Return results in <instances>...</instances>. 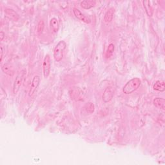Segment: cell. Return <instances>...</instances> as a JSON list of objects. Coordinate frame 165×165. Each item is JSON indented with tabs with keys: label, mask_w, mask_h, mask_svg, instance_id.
<instances>
[{
	"label": "cell",
	"mask_w": 165,
	"mask_h": 165,
	"mask_svg": "<svg viewBox=\"0 0 165 165\" xmlns=\"http://www.w3.org/2000/svg\"><path fill=\"white\" fill-rule=\"evenodd\" d=\"M141 84V81L138 78H135L130 79L124 86L123 88V93L125 94H130L133 93V92L138 89Z\"/></svg>",
	"instance_id": "6da1fadb"
},
{
	"label": "cell",
	"mask_w": 165,
	"mask_h": 165,
	"mask_svg": "<svg viewBox=\"0 0 165 165\" xmlns=\"http://www.w3.org/2000/svg\"><path fill=\"white\" fill-rule=\"evenodd\" d=\"M67 44L64 41H59L54 48V58L57 62L61 61L63 58L64 51L66 49Z\"/></svg>",
	"instance_id": "7a4b0ae2"
},
{
	"label": "cell",
	"mask_w": 165,
	"mask_h": 165,
	"mask_svg": "<svg viewBox=\"0 0 165 165\" xmlns=\"http://www.w3.org/2000/svg\"><path fill=\"white\" fill-rule=\"evenodd\" d=\"M39 83H40L39 76L35 75L33 79V81H32L30 88L29 92V97H30L31 98H34V96L35 95L36 92H37L38 88L39 87Z\"/></svg>",
	"instance_id": "3957f363"
},
{
	"label": "cell",
	"mask_w": 165,
	"mask_h": 165,
	"mask_svg": "<svg viewBox=\"0 0 165 165\" xmlns=\"http://www.w3.org/2000/svg\"><path fill=\"white\" fill-rule=\"evenodd\" d=\"M51 68V59L50 55L47 54L45 55V59H44L43 63V75L45 78H47L50 75Z\"/></svg>",
	"instance_id": "277c9868"
},
{
	"label": "cell",
	"mask_w": 165,
	"mask_h": 165,
	"mask_svg": "<svg viewBox=\"0 0 165 165\" xmlns=\"http://www.w3.org/2000/svg\"><path fill=\"white\" fill-rule=\"evenodd\" d=\"M24 74H25V72H24V70H22L19 72V74L17 75L16 78L13 86V92L14 94H17L19 90V88L21 87L22 84Z\"/></svg>",
	"instance_id": "5b68a950"
},
{
	"label": "cell",
	"mask_w": 165,
	"mask_h": 165,
	"mask_svg": "<svg viewBox=\"0 0 165 165\" xmlns=\"http://www.w3.org/2000/svg\"><path fill=\"white\" fill-rule=\"evenodd\" d=\"M114 95V89L111 87H107L103 94V100L104 103H108L112 99Z\"/></svg>",
	"instance_id": "8992f818"
},
{
	"label": "cell",
	"mask_w": 165,
	"mask_h": 165,
	"mask_svg": "<svg viewBox=\"0 0 165 165\" xmlns=\"http://www.w3.org/2000/svg\"><path fill=\"white\" fill-rule=\"evenodd\" d=\"M73 13L75 18L78 19L80 21H81L87 24H89L91 22V20L87 17L85 15L83 14L81 11H80L77 8H74L73 9Z\"/></svg>",
	"instance_id": "52a82bcc"
},
{
	"label": "cell",
	"mask_w": 165,
	"mask_h": 165,
	"mask_svg": "<svg viewBox=\"0 0 165 165\" xmlns=\"http://www.w3.org/2000/svg\"><path fill=\"white\" fill-rule=\"evenodd\" d=\"M114 13H115V9L113 7L110 8V9L107 11L105 14H104V21L106 23H110L112 20V19H113Z\"/></svg>",
	"instance_id": "ba28073f"
},
{
	"label": "cell",
	"mask_w": 165,
	"mask_h": 165,
	"mask_svg": "<svg viewBox=\"0 0 165 165\" xmlns=\"http://www.w3.org/2000/svg\"><path fill=\"white\" fill-rule=\"evenodd\" d=\"M5 13L7 15V16H8L9 18H10L14 20V21H18V20L19 18V15L13 9H5Z\"/></svg>",
	"instance_id": "9c48e42d"
},
{
	"label": "cell",
	"mask_w": 165,
	"mask_h": 165,
	"mask_svg": "<svg viewBox=\"0 0 165 165\" xmlns=\"http://www.w3.org/2000/svg\"><path fill=\"white\" fill-rule=\"evenodd\" d=\"M96 4L95 1H90V0H86V1H83L80 3L81 6L84 9H90L91 8L94 7Z\"/></svg>",
	"instance_id": "30bf717a"
},
{
	"label": "cell",
	"mask_w": 165,
	"mask_h": 165,
	"mask_svg": "<svg viewBox=\"0 0 165 165\" xmlns=\"http://www.w3.org/2000/svg\"><path fill=\"white\" fill-rule=\"evenodd\" d=\"M50 30L53 32V33H57L59 30V23L57 19L55 18L51 19L50 21Z\"/></svg>",
	"instance_id": "8fae6325"
},
{
	"label": "cell",
	"mask_w": 165,
	"mask_h": 165,
	"mask_svg": "<svg viewBox=\"0 0 165 165\" xmlns=\"http://www.w3.org/2000/svg\"><path fill=\"white\" fill-rule=\"evenodd\" d=\"M154 104L160 109L164 110L165 108V101L163 98H157L154 100Z\"/></svg>",
	"instance_id": "7c38bea8"
},
{
	"label": "cell",
	"mask_w": 165,
	"mask_h": 165,
	"mask_svg": "<svg viewBox=\"0 0 165 165\" xmlns=\"http://www.w3.org/2000/svg\"><path fill=\"white\" fill-rule=\"evenodd\" d=\"M155 90L159 92H164L165 90V84L163 81H157L153 86Z\"/></svg>",
	"instance_id": "4fadbf2b"
},
{
	"label": "cell",
	"mask_w": 165,
	"mask_h": 165,
	"mask_svg": "<svg viewBox=\"0 0 165 165\" xmlns=\"http://www.w3.org/2000/svg\"><path fill=\"white\" fill-rule=\"evenodd\" d=\"M2 70L4 73L7 74L8 75L13 76L14 74L13 68L9 64H5V65H3V66L2 67Z\"/></svg>",
	"instance_id": "5bb4252c"
},
{
	"label": "cell",
	"mask_w": 165,
	"mask_h": 165,
	"mask_svg": "<svg viewBox=\"0 0 165 165\" xmlns=\"http://www.w3.org/2000/svg\"><path fill=\"white\" fill-rule=\"evenodd\" d=\"M143 3L147 15L150 17L152 16L153 15V9L152 6L150 5V2L149 1H143Z\"/></svg>",
	"instance_id": "9a60e30c"
},
{
	"label": "cell",
	"mask_w": 165,
	"mask_h": 165,
	"mask_svg": "<svg viewBox=\"0 0 165 165\" xmlns=\"http://www.w3.org/2000/svg\"><path fill=\"white\" fill-rule=\"evenodd\" d=\"M87 110L89 113H92L94 111V104L91 103H88L87 104Z\"/></svg>",
	"instance_id": "2e32d148"
},
{
	"label": "cell",
	"mask_w": 165,
	"mask_h": 165,
	"mask_svg": "<svg viewBox=\"0 0 165 165\" xmlns=\"http://www.w3.org/2000/svg\"><path fill=\"white\" fill-rule=\"evenodd\" d=\"M44 26H45V25H44V22L43 21H40L38 25V32L39 33H43L44 29Z\"/></svg>",
	"instance_id": "e0dca14e"
},
{
	"label": "cell",
	"mask_w": 165,
	"mask_h": 165,
	"mask_svg": "<svg viewBox=\"0 0 165 165\" xmlns=\"http://www.w3.org/2000/svg\"><path fill=\"white\" fill-rule=\"evenodd\" d=\"M114 50V45L113 44H110L109 46H108V50H107V53H109L110 54H112L113 53V52Z\"/></svg>",
	"instance_id": "ac0fdd59"
},
{
	"label": "cell",
	"mask_w": 165,
	"mask_h": 165,
	"mask_svg": "<svg viewBox=\"0 0 165 165\" xmlns=\"http://www.w3.org/2000/svg\"><path fill=\"white\" fill-rule=\"evenodd\" d=\"M5 34L4 33L3 31H1V33H0V40L1 41H3V39H4V38H5Z\"/></svg>",
	"instance_id": "d6986e66"
},
{
	"label": "cell",
	"mask_w": 165,
	"mask_h": 165,
	"mask_svg": "<svg viewBox=\"0 0 165 165\" xmlns=\"http://www.w3.org/2000/svg\"><path fill=\"white\" fill-rule=\"evenodd\" d=\"M3 47H1V59H0V61H2V59H3Z\"/></svg>",
	"instance_id": "ffe728a7"
}]
</instances>
